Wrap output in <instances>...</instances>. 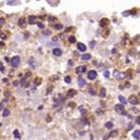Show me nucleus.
Wrapping results in <instances>:
<instances>
[{
  "label": "nucleus",
  "mask_w": 140,
  "mask_h": 140,
  "mask_svg": "<svg viewBox=\"0 0 140 140\" xmlns=\"http://www.w3.org/2000/svg\"><path fill=\"white\" fill-rule=\"evenodd\" d=\"M114 109H115V112H118V113L125 114V112H124V105H123V104H117V105L114 107Z\"/></svg>",
  "instance_id": "obj_4"
},
{
  "label": "nucleus",
  "mask_w": 140,
  "mask_h": 140,
  "mask_svg": "<svg viewBox=\"0 0 140 140\" xmlns=\"http://www.w3.org/2000/svg\"><path fill=\"white\" fill-rule=\"evenodd\" d=\"M10 94H11V93H10L9 91H6V92H5V95H6V97H9V95H10Z\"/></svg>",
  "instance_id": "obj_39"
},
{
  "label": "nucleus",
  "mask_w": 140,
  "mask_h": 140,
  "mask_svg": "<svg viewBox=\"0 0 140 140\" xmlns=\"http://www.w3.org/2000/svg\"><path fill=\"white\" fill-rule=\"evenodd\" d=\"M78 86H79L81 88L84 87V86H86V81H84L83 78H81V77H79V78H78Z\"/></svg>",
  "instance_id": "obj_13"
},
{
  "label": "nucleus",
  "mask_w": 140,
  "mask_h": 140,
  "mask_svg": "<svg viewBox=\"0 0 140 140\" xmlns=\"http://www.w3.org/2000/svg\"><path fill=\"white\" fill-rule=\"evenodd\" d=\"M129 102H130V104L136 105V104H139V98L136 97V95H130V97H129Z\"/></svg>",
  "instance_id": "obj_2"
},
{
  "label": "nucleus",
  "mask_w": 140,
  "mask_h": 140,
  "mask_svg": "<svg viewBox=\"0 0 140 140\" xmlns=\"http://www.w3.org/2000/svg\"><path fill=\"white\" fill-rule=\"evenodd\" d=\"M135 123L140 125V117H136V119H135Z\"/></svg>",
  "instance_id": "obj_33"
},
{
  "label": "nucleus",
  "mask_w": 140,
  "mask_h": 140,
  "mask_svg": "<svg viewBox=\"0 0 140 140\" xmlns=\"http://www.w3.org/2000/svg\"><path fill=\"white\" fill-rule=\"evenodd\" d=\"M48 20H50V23H52V24H53L55 21H56V19H55V18H51V16L48 18Z\"/></svg>",
  "instance_id": "obj_32"
},
{
  "label": "nucleus",
  "mask_w": 140,
  "mask_h": 140,
  "mask_svg": "<svg viewBox=\"0 0 140 140\" xmlns=\"http://www.w3.org/2000/svg\"><path fill=\"white\" fill-rule=\"evenodd\" d=\"M16 4H19L18 0H9L8 1V5H16Z\"/></svg>",
  "instance_id": "obj_24"
},
{
  "label": "nucleus",
  "mask_w": 140,
  "mask_h": 140,
  "mask_svg": "<svg viewBox=\"0 0 140 140\" xmlns=\"http://www.w3.org/2000/svg\"><path fill=\"white\" fill-rule=\"evenodd\" d=\"M117 135H118V130H113V131L109 134V136H117Z\"/></svg>",
  "instance_id": "obj_26"
},
{
  "label": "nucleus",
  "mask_w": 140,
  "mask_h": 140,
  "mask_svg": "<svg viewBox=\"0 0 140 140\" xmlns=\"http://www.w3.org/2000/svg\"><path fill=\"white\" fill-rule=\"evenodd\" d=\"M43 34H45V35H51V32L48 30H43Z\"/></svg>",
  "instance_id": "obj_36"
},
{
  "label": "nucleus",
  "mask_w": 140,
  "mask_h": 140,
  "mask_svg": "<svg viewBox=\"0 0 140 140\" xmlns=\"http://www.w3.org/2000/svg\"><path fill=\"white\" fill-rule=\"evenodd\" d=\"M89 46H91V47L93 48V47L95 46V41H92V42H91V45H89Z\"/></svg>",
  "instance_id": "obj_35"
},
{
  "label": "nucleus",
  "mask_w": 140,
  "mask_h": 140,
  "mask_svg": "<svg viewBox=\"0 0 140 140\" xmlns=\"http://www.w3.org/2000/svg\"><path fill=\"white\" fill-rule=\"evenodd\" d=\"M20 61H21V58H20L19 56H14V57H11V60H10L11 67H18V66L20 64Z\"/></svg>",
  "instance_id": "obj_1"
},
{
  "label": "nucleus",
  "mask_w": 140,
  "mask_h": 140,
  "mask_svg": "<svg viewBox=\"0 0 140 140\" xmlns=\"http://www.w3.org/2000/svg\"><path fill=\"white\" fill-rule=\"evenodd\" d=\"M3 82H4V83H8V82H9V79H8V78H4V79H3Z\"/></svg>",
  "instance_id": "obj_41"
},
{
  "label": "nucleus",
  "mask_w": 140,
  "mask_h": 140,
  "mask_svg": "<svg viewBox=\"0 0 140 140\" xmlns=\"http://www.w3.org/2000/svg\"><path fill=\"white\" fill-rule=\"evenodd\" d=\"M53 29H55V30H62V29H63V25H62V24H55V25H53Z\"/></svg>",
  "instance_id": "obj_16"
},
{
  "label": "nucleus",
  "mask_w": 140,
  "mask_h": 140,
  "mask_svg": "<svg viewBox=\"0 0 140 140\" xmlns=\"http://www.w3.org/2000/svg\"><path fill=\"white\" fill-rule=\"evenodd\" d=\"M34 83H35L36 86H39V84L41 83V78H39V77H37V78H36V79H35V82H34Z\"/></svg>",
  "instance_id": "obj_27"
},
{
  "label": "nucleus",
  "mask_w": 140,
  "mask_h": 140,
  "mask_svg": "<svg viewBox=\"0 0 140 140\" xmlns=\"http://www.w3.org/2000/svg\"><path fill=\"white\" fill-rule=\"evenodd\" d=\"M133 138H135V139H140V130H135L134 133H133Z\"/></svg>",
  "instance_id": "obj_15"
},
{
  "label": "nucleus",
  "mask_w": 140,
  "mask_h": 140,
  "mask_svg": "<svg viewBox=\"0 0 140 140\" xmlns=\"http://www.w3.org/2000/svg\"><path fill=\"white\" fill-rule=\"evenodd\" d=\"M105 94H107L105 89H104V88H102V89H100V92H99V95H100V98H104V97H105Z\"/></svg>",
  "instance_id": "obj_17"
},
{
  "label": "nucleus",
  "mask_w": 140,
  "mask_h": 140,
  "mask_svg": "<svg viewBox=\"0 0 140 140\" xmlns=\"http://www.w3.org/2000/svg\"><path fill=\"white\" fill-rule=\"evenodd\" d=\"M86 70H87L86 66H81V67H77L76 68V72L77 73H83V72H86Z\"/></svg>",
  "instance_id": "obj_11"
},
{
  "label": "nucleus",
  "mask_w": 140,
  "mask_h": 140,
  "mask_svg": "<svg viewBox=\"0 0 140 140\" xmlns=\"http://www.w3.org/2000/svg\"><path fill=\"white\" fill-rule=\"evenodd\" d=\"M29 64H30L32 68H36V66H37V64L35 63V60H34V58H30V60H29Z\"/></svg>",
  "instance_id": "obj_14"
},
{
  "label": "nucleus",
  "mask_w": 140,
  "mask_h": 140,
  "mask_svg": "<svg viewBox=\"0 0 140 140\" xmlns=\"http://www.w3.org/2000/svg\"><path fill=\"white\" fill-rule=\"evenodd\" d=\"M68 41H70L71 43H75V42H76V37H75V36H71V37L68 39Z\"/></svg>",
  "instance_id": "obj_25"
},
{
  "label": "nucleus",
  "mask_w": 140,
  "mask_h": 140,
  "mask_svg": "<svg viewBox=\"0 0 140 140\" xmlns=\"http://www.w3.org/2000/svg\"><path fill=\"white\" fill-rule=\"evenodd\" d=\"M88 78H89L91 81H94L95 78H97V72H95L94 70H91L89 72H88Z\"/></svg>",
  "instance_id": "obj_3"
},
{
  "label": "nucleus",
  "mask_w": 140,
  "mask_h": 140,
  "mask_svg": "<svg viewBox=\"0 0 140 140\" xmlns=\"http://www.w3.org/2000/svg\"><path fill=\"white\" fill-rule=\"evenodd\" d=\"M119 100H120V104H127V99H125L124 97H123V95H119Z\"/></svg>",
  "instance_id": "obj_18"
},
{
  "label": "nucleus",
  "mask_w": 140,
  "mask_h": 140,
  "mask_svg": "<svg viewBox=\"0 0 140 140\" xmlns=\"http://www.w3.org/2000/svg\"><path fill=\"white\" fill-rule=\"evenodd\" d=\"M0 72H1V73H4V72H5V67H4V66H3L1 63H0Z\"/></svg>",
  "instance_id": "obj_29"
},
{
  "label": "nucleus",
  "mask_w": 140,
  "mask_h": 140,
  "mask_svg": "<svg viewBox=\"0 0 140 140\" xmlns=\"http://www.w3.org/2000/svg\"><path fill=\"white\" fill-rule=\"evenodd\" d=\"M133 128H134V124H129L128 125V129H133Z\"/></svg>",
  "instance_id": "obj_37"
},
{
  "label": "nucleus",
  "mask_w": 140,
  "mask_h": 140,
  "mask_svg": "<svg viewBox=\"0 0 140 140\" xmlns=\"http://www.w3.org/2000/svg\"><path fill=\"white\" fill-rule=\"evenodd\" d=\"M6 36H8L6 34H0V37H1V40H5V39H6Z\"/></svg>",
  "instance_id": "obj_30"
},
{
  "label": "nucleus",
  "mask_w": 140,
  "mask_h": 140,
  "mask_svg": "<svg viewBox=\"0 0 140 140\" xmlns=\"http://www.w3.org/2000/svg\"><path fill=\"white\" fill-rule=\"evenodd\" d=\"M3 46H4V43H3V42H0V47H3Z\"/></svg>",
  "instance_id": "obj_43"
},
{
  "label": "nucleus",
  "mask_w": 140,
  "mask_h": 140,
  "mask_svg": "<svg viewBox=\"0 0 140 140\" xmlns=\"http://www.w3.org/2000/svg\"><path fill=\"white\" fill-rule=\"evenodd\" d=\"M104 77H105V78L109 77V72H108V71H104Z\"/></svg>",
  "instance_id": "obj_34"
},
{
  "label": "nucleus",
  "mask_w": 140,
  "mask_h": 140,
  "mask_svg": "<svg viewBox=\"0 0 140 140\" xmlns=\"http://www.w3.org/2000/svg\"><path fill=\"white\" fill-rule=\"evenodd\" d=\"M36 24H37V26H39L40 29H43V27H45V25H43L42 23H36Z\"/></svg>",
  "instance_id": "obj_31"
},
{
  "label": "nucleus",
  "mask_w": 140,
  "mask_h": 140,
  "mask_svg": "<svg viewBox=\"0 0 140 140\" xmlns=\"http://www.w3.org/2000/svg\"><path fill=\"white\" fill-rule=\"evenodd\" d=\"M108 24H109V20H108V19H102V20L99 21V25H100V27H105Z\"/></svg>",
  "instance_id": "obj_7"
},
{
  "label": "nucleus",
  "mask_w": 140,
  "mask_h": 140,
  "mask_svg": "<svg viewBox=\"0 0 140 140\" xmlns=\"http://www.w3.org/2000/svg\"><path fill=\"white\" fill-rule=\"evenodd\" d=\"M77 47H78V50L81 51V52H84V51L87 50V47H86V45H84V43H77Z\"/></svg>",
  "instance_id": "obj_9"
},
{
  "label": "nucleus",
  "mask_w": 140,
  "mask_h": 140,
  "mask_svg": "<svg viewBox=\"0 0 140 140\" xmlns=\"http://www.w3.org/2000/svg\"><path fill=\"white\" fill-rule=\"evenodd\" d=\"M36 18L35 16H29L27 18V24H31V25H34V24H36Z\"/></svg>",
  "instance_id": "obj_12"
},
{
  "label": "nucleus",
  "mask_w": 140,
  "mask_h": 140,
  "mask_svg": "<svg viewBox=\"0 0 140 140\" xmlns=\"http://www.w3.org/2000/svg\"><path fill=\"white\" fill-rule=\"evenodd\" d=\"M113 75H114V77H115L117 79H122V78H124V77H125L124 73H120L119 71H117V70L113 72Z\"/></svg>",
  "instance_id": "obj_5"
},
{
  "label": "nucleus",
  "mask_w": 140,
  "mask_h": 140,
  "mask_svg": "<svg viewBox=\"0 0 140 140\" xmlns=\"http://www.w3.org/2000/svg\"><path fill=\"white\" fill-rule=\"evenodd\" d=\"M105 128H107V129H112V128H113V123H112V122L105 123Z\"/></svg>",
  "instance_id": "obj_23"
},
{
  "label": "nucleus",
  "mask_w": 140,
  "mask_h": 140,
  "mask_svg": "<svg viewBox=\"0 0 140 140\" xmlns=\"http://www.w3.org/2000/svg\"><path fill=\"white\" fill-rule=\"evenodd\" d=\"M92 56L91 53H83V55H81V60L82 61H88V60H91Z\"/></svg>",
  "instance_id": "obj_6"
},
{
  "label": "nucleus",
  "mask_w": 140,
  "mask_h": 140,
  "mask_svg": "<svg viewBox=\"0 0 140 140\" xmlns=\"http://www.w3.org/2000/svg\"><path fill=\"white\" fill-rule=\"evenodd\" d=\"M14 136H15V138H20V134H19V131L18 130H14Z\"/></svg>",
  "instance_id": "obj_28"
},
{
  "label": "nucleus",
  "mask_w": 140,
  "mask_h": 140,
  "mask_svg": "<svg viewBox=\"0 0 140 140\" xmlns=\"http://www.w3.org/2000/svg\"><path fill=\"white\" fill-rule=\"evenodd\" d=\"M18 24H19V26H20V27H25L27 23H26V20H25L24 18H21V19L19 20V23H18Z\"/></svg>",
  "instance_id": "obj_10"
},
{
  "label": "nucleus",
  "mask_w": 140,
  "mask_h": 140,
  "mask_svg": "<svg viewBox=\"0 0 140 140\" xmlns=\"http://www.w3.org/2000/svg\"><path fill=\"white\" fill-rule=\"evenodd\" d=\"M72 64H73V62H72V61L70 60V61H68V66H72Z\"/></svg>",
  "instance_id": "obj_42"
},
{
  "label": "nucleus",
  "mask_w": 140,
  "mask_h": 140,
  "mask_svg": "<svg viewBox=\"0 0 140 140\" xmlns=\"http://www.w3.org/2000/svg\"><path fill=\"white\" fill-rule=\"evenodd\" d=\"M19 84H20L19 81H15V82H14V86H19Z\"/></svg>",
  "instance_id": "obj_40"
},
{
  "label": "nucleus",
  "mask_w": 140,
  "mask_h": 140,
  "mask_svg": "<svg viewBox=\"0 0 140 140\" xmlns=\"http://www.w3.org/2000/svg\"><path fill=\"white\" fill-rule=\"evenodd\" d=\"M10 110L9 109H3V117H9Z\"/></svg>",
  "instance_id": "obj_19"
},
{
  "label": "nucleus",
  "mask_w": 140,
  "mask_h": 140,
  "mask_svg": "<svg viewBox=\"0 0 140 140\" xmlns=\"http://www.w3.org/2000/svg\"><path fill=\"white\" fill-rule=\"evenodd\" d=\"M67 95H68V97H73V95H76V91H75V89H71V91H68Z\"/></svg>",
  "instance_id": "obj_21"
},
{
  "label": "nucleus",
  "mask_w": 140,
  "mask_h": 140,
  "mask_svg": "<svg viewBox=\"0 0 140 140\" xmlns=\"http://www.w3.org/2000/svg\"><path fill=\"white\" fill-rule=\"evenodd\" d=\"M52 53H53L55 56H61V55H62V50L58 48V47H56V48L52 50Z\"/></svg>",
  "instance_id": "obj_8"
},
{
  "label": "nucleus",
  "mask_w": 140,
  "mask_h": 140,
  "mask_svg": "<svg viewBox=\"0 0 140 140\" xmlns=\"http://www.w3.org/2000/svg\"><path fill=\"white\" fill-rule=\"evenodd\" d=\"M88 93L92 94V95H95V94H97V92H95V91H94V88H92V87H89V89H88Z\"/></svg>",
  "instance_id": "obj_20"
},
{
  "label": "nucleus",
  "mask_w": 140,
  "mask_h": 140,
  "mask_svg": "<svg viewBox=\"0 0 140 140\" xmlns=\"http://www.w3.org/2000/svg\"><path fill=\"white\" fill-rule=\"evenodd\" d=\"M3 109V104H1V103H0V110H1Z\"/></svg>",
  "instance_id": "obj_44"
},
{
  "label": "nucleus",
  "mask_w": 140,
  "mask_h": 140,
  "mask_svg": "<svg viewBox=\"0 0 140 140\" xmlns=\"http://www.w3.org/2000/svg\"><path fill=\"white\" fill-rule=\"evenodd\" d=\"M64 82H66V83H71V82H72V77L66 76V77H64Z\"/></svg>",
  "instance_id": "obj_22"
},
{
  "label": "nucleus",
  "mask_w": 140,
  "mask_h": 140,
  "mask_svg": "<svg viewBox=\"0 0 140 140\" xmlns=\"http://www.w3.org/2000/svg\"><path fill=\"white\" fill-rule=\"evenodd\" d=\"M4 23H5V20L4 19H0V25H4Z\"/></svg>",
  "instance_id": "obj_38"
}]
</instances>
